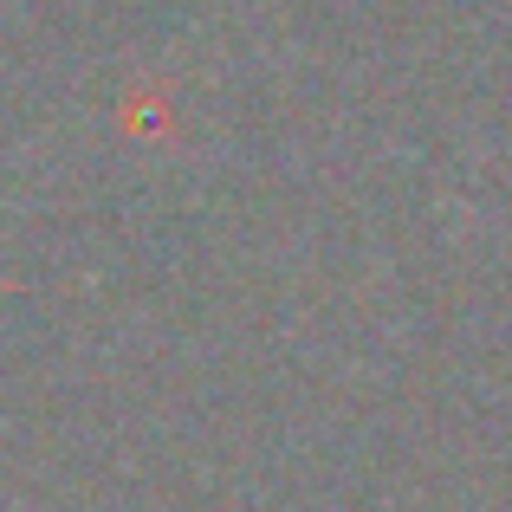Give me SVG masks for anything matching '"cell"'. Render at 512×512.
<instances>
[]
</instances>
